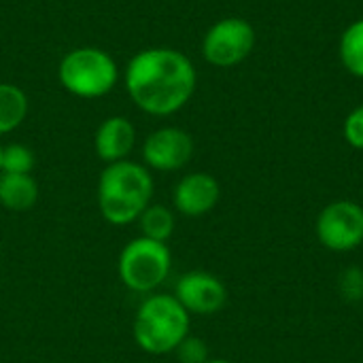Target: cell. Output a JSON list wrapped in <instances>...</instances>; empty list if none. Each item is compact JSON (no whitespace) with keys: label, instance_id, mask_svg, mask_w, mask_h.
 <instances>
[{"label":"cell","instance_id":"cell-10","mask_svg":"<svg viewBox=\"0 0 363 363\" xmlns=\"http://www.w3.org/2000/svg\"><path fill=\"white\" fill-rule=\"evenodd\" d=\"M221 200V185L208 172H189L185 174L172 191L174 211L185 217H204Z\"/></svg>","mask_w":363,"mask_h":363},{"label":"cell","instance_id":"cell-19","mask_svg":"<svg viewBox=\"0 0 363 363\" xmlns=\"http://www.w3.org/2000/svg\"><path fill=\"white\" fill-rule=\"evenodd\" d=\"M342 134L353 149L363 151V106H357L349 113L342 125Z\"/></svg>","mask_w":363,"mask_h":363},{"label":"cell","instance_id":"cell-3","mask_svg":"<svg viewBox=\"0 0 363 363\" xmlns=\"http://www.w3.org/2000/svg\"><path fill=\"white\" fill-rule=\"evenodd\" d=\"M191 315L170 294H149L136 308L132 334L149 355H168L189 336Z\"/></svg>","mask_w":363,"mask_h":363},{"label":"cell","instance_id":"cell-15","mask_svg":"<svg viewBox=\"0 0 363 363\" xmlns=\"http://www.w3.org/2000/svg\"><path fill=\"white\" fill-rule=\"evenodd\" d=\"M338 53L345 70L357 79H363V19L347 26L340 36Z\"/></svg>","mask_w":363,"mask_h":363},{"label":"cell","instance_id":"cell-11","mask_svg":"<svg viewBox=\"0 0 363 363\" xmlns=\"http://www.w3.org/2000/svg\"><path fill=\"white\" fill-rule=\"evenodd\" d=\"M136 147V128L125 117H108L104 119L94 136L96 155L104 164L128 160Z\"/></svg>","mask_w":363,"mask_h":363},{"label":"cell","instance_id":"cell-7","mask_svg":"<svg viewBox=\"0 0 363 363\" xmlns=\"http://www.w3.org/2000/svg\"><path fill=\"white\" fill-rule=\"evenodd\" d=\"M319 242L334 253H351L363 245V206L353 200L328 204L315 225Z\"/></svg>","mask_w":363,"mask_h":363},{"label":"cell","instance_id":"cell-17","mask_svg":"<svg viewBox=\"0 0 363 363\" xmlns=\"http://www.w3.org/2000/svg\"><path fill=\"white\" fill-rule=\"evenodd\" d=\"M338 294L347 302H363V270L357 266H349L338 277Z\"/></svg>","mask_w":363,"mask_h":363},{"label":"cell","instance_id":"cell-5","mask_svg":"<svg viewBox=\"0 0 363 363\" xmlns=\"http://www.w3.org/2000/svg\"><path fill=\"white\" fill-rule=\"evenodd\" d=\"M57 77L64 89L72 96L100 98L115 87L119 70L106 51L96 47H79L64 55Z\"/></svg>","mask_w":363,"mask_h":363},{"label":"cell","instance_id":"cell-13","mask_svg":"<svg viewBox=\"0 0 363 363\" xmlns=\"http://www.w3.org/2000/svg\"><path fill=\"white\" fill-rule=\"evenodd\" d=\"M28 115V96L13 83H0V136L17 130Z\"/></svg>","mask_w":363,"mask_h":363},{"label":"cell","instance_id":"cell-1","mask_svg":"<svg viewBox=\"0 0 363 363\" xmlns=\"http://www.w3.org/2000/svg\"><path fill=\"white\" fill-rule=\"evenodd\" d=\"M198 83L191 60L170 47L138 51L125 68V89L132 102L155 117L181 111Z\"/></svg>","mask_w":363,"mask_h":363},{"label":"cell","instance_id":"cell-18","mask_svg":"<svg viewBox=\"0 0 363 363\" xmlns=\"http://www.w3.org/2000/svg\"><path fill=\"white\" fill-rule=\"evenodd\" d=\"M174 355L179 363H206L211 359L208 345L202 338L191 336V334L181 340V345L174 349Z\"/></svg>","mask_w":363,"mask_h":363},{"label":"cell","instance_id":"cell-20","mask_svg":"<svg viewBox=\"0 0 363 363\" xmlns=\"http://www.w3.org/2000/svg\"><path fill=\"white\" fill-rule=\"evenodd\" d=\"M206 363H232V362H228V359H213V357H211Z\"/></svg>","mask_w":363,"mask_h":363},{"label":"cell","instance_id":"cell-14","mask_svg":"<svg viewBox=\"0 0 363 363\" xmlns=\"http://www.w3.org/2000/svg\"><path fill=\"white\" fill-rule=\"evenodd\" d=\"M138 225H140V236L149 238V240H157V242H166L170 240V236L174 234V213L164 206V204H149L140 217H138Z\"/></svg>","mask_w":363,"mask_h":363},{"label":"cell","instance_id":"cell-12","mask_svg":"<svg viewBox=\"0 0 363 363\" xmlns=\"http://www.w3.org/2000/svg\"><path fill=\"white\" fill-rule=\"evenodd\" d=\"M38 202V183L32 174L0 172V204L11 213H26Z\"/></svg>","mask_w":363,"mask_h":363},{"label":"cell","instance_id":"cell-9","mask_svg":"<svg viewBox=\"0 0 363 363\" xmlns=\"http://www.w3.org/2000/svg\"><path fill=\"white\" fill-rule=\"evenodd\" d=\"M194 157V138L181 128H160L143 145V160L149 170L177 172Z\"/></svg>","mask_w":363,"mask_h":363},{"label":"cell","instance_id":"cell-21","mask_svg":"<svg viewBox=\"0 0 363 363\" xmlns=\"http://www.w3.org/2000/svg\"><path fill=\"white\" fill-rule=\"evenodd\" d=\"M0 151H2V147H0Z\"/></svg>","mask_w":363,"mask_h":363},{"label":"cell","instance_id":"cell-8","mask_svg":"<svg viewBox=\"0 0 363 363\" xmlns=\"http://www.w3.org/2000/svg\"><path fill=\"white\" fill-rule=\"evenodd\" d=\"M181 306L189 315H200V317H211L223 311L228 304V287L225 283L215 277L213 272L206 270H191L185 272L174 287L172 294Z\"/></svg>","mask_w":363,"mask_h":363},{"label":"cell","instance_id":"cell-2","mask_svg":"<svg viewBox=\"0 0 363 363\" xmlns=\"http://www.w3.org/2000/svg\"><path fill=\"white\" fill-rule=\"evenodd\" d=\"M153 177L145 164L121 160L106 164L98 179V208L106 223L130 225L153 200Z\"/></svg>","mask_w":363,"mask_h":363},{"label":"cell","instance_id":"cell-4","mask_svg":"<svg viewBox=\"0 0 363 363\" xmlns=\"http://www.w3.org/2000/svg\"><path fill=\"white\" fill-rule=\"evenodd\" d=\"M172 253L166 242L149 240L145 236L132 238L119 253L117 272L121 283L134 291L149 296L170 274Z\"/></svg>","mask_w":363,"mask_h":363},{"label":"cell","instance_id":"cell-6","mask_svg":"<svg viewBox=\"0 0 363 363\" xmlns=\"http://www.w3.org/2000/svg\"><path fill=\"white\" fill-rule=\"evenodd\" d=\"M255 47V28L242 17H225L213 23L202 38V55L217 68L245 62Z\"/></svg>","mask_w":363,"mask_h":363},{"label":"cell","instance_id":"cell-16","mask_svg":"<svg viewBox=\"0 0 363 363\" xmlns=\"http://www.w3.org/2000/svg\"><path fill=\"white\" fill-rule=\"evenodd\" d=\"M34 164V151L21 143H11L0 151V172L4 174H32Z\"/></svg>","mask_w":363,"mask_h":363}]
</instances>
